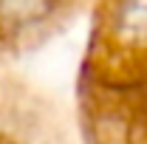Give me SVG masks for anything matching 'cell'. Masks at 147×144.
Returning <instances> with one entry per match:
<instances>
[{"mask_svg":"<svg viewBox=\"0 0 147 144\" xmlns=\"http://www.w3.org/2000/svg\"><path fill=\"white\" fill-rule=\"evenodd\" d=\"M0 144H85L74 108L0 68Z\"/></svg>","mask_w":147,"mask_h":144,"instance_id":"cell-1","label":"cell"}]
</instances>
